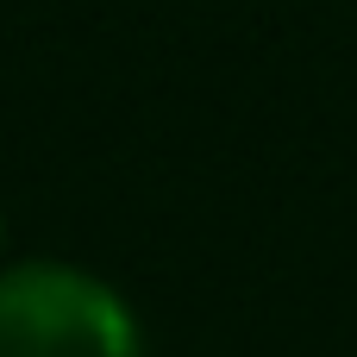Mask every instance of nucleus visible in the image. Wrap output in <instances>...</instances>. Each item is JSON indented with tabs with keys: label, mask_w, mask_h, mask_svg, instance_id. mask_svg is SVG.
<instances>
[{
	"label": "nucleus",
	"mask_w": 357,
	"mask_h": 357,
	"mask_svg": "<svg viewBox=\"0 0 357 357\" xmlns=\"http://www.w3.org/2000/svg\"><path fill=\"white\" fill-rule=\"evenodd\" d=\"M0 357H144L113 282L75 264L0 270Z\"/></svg>",
	"instance_id": "f257e3e1"
},
{
	"label": "nucleus",
	"mask_w": 357,
	"mask_h": 357,
	"mask_svg": "<svg viewBox=\"0 0 357 357\" xmlns=\"http://www.w3.org/2000/svg\"><path fill=\"white\" fill-rule=\"evenodd\" d=\"M0 232H6V226H0Z\"/></svg>",
	"instance_id": "f03ea898"
}]
</instances>
